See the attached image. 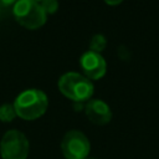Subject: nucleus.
Returning a JSON list of instances; mask_svg holds the SVG:
<instances>
[{
  "label": "nucleus",
  "instance_id": "obj_8",
  "mask_svg": "<svg viewBox=\"0 0 159 159\" xmlns=\"http://www.w3.org/2000/svg\"><path fill=\"white\" fill-rule=\"evenodd\" d=\"M16 116V111L12 103H4L0 106V120L4 123H9L12 122L15 119Z\"/></svg>",
  "mask_w": 159,
  "mask_h": 159
},
{
  "label": "nucleus",
  "instance_id": "obj_10",
  "mask_svg": "<svg viewBox=\"0 0 159 159\" xmlns=\"http://www.w3.org/2000/svg\"><path fill=\"white\" fill-rule=\"evenodd\" d=\"M40 5L42 7V10L45 11V14H53L56 12V10L58 9V1L57 0H41Z\"/></svg>",
  "mask_w": 159,
  "mask_h": 159
},
{
  "label": "nucleus",
  "instance_id": "obj_9",
  "mask_svg": "<svg viewBox=\"0 0 159 159\" xmlns=\"http://www.w3.org/2000/svg\"><path fill=\"white\" fill-rule=\"evenodd\" d=\"M107 46V40L102 34H96L92 36L91 41H89V48L91 51L98 52L101 53V51H103Z\"/></svg>",
  "mask_w": 159,
  "mask_h": 159
},
{
  "label": "nucleus",
  "instance_id": "obj_11",
  "mask_svg": "<svg viewBox=\"0 0 159 159\" xmlns=\"http://www.w3.org/2000/svg\"><path fill=\"white\" fill-rule=\"evenodd\" d=\"M17 0H0V7H9L14 5Z\"/></svg>",
  "mask_w": 159,
  "mask_h": 159
},
{
  "label": "nucleus",
  "instance_id": "obj_3",
  "mask_svg": "<svg viewBox=\"0 0 159 159\" xmlns=\"http://www.w3.org/2000/svg\"><path fill=\"white\" fill-rule=\"evenodd\" d=\"M15 20L26 29L35 30L46 22V14L39 1L35 0H17L14 4Z\"/></svg>",
  "mask_w": 159,
  "mask_h": 159
},
{
  "label": "nucleus",
  "instance_id": "obj_12",
  "mask_svg": "<svg viewBox=\"0 0 159 159\" xmlns=\"http://www.w3.org/2000/svg\"><path fill=\"white\" fill-rule=\"evenodd\" d=\"M106 1V4H108V5H118V4H120L123 0H104Z\"/></svg>",
  "mask_w": 159,
  "mask_h": 159
},
{
  "label": "nucleus",
  "instance_id": "obj_1",
  "mask_svg": "<svg viewBox=\"0 0 159 159\" xmlns=\"http://www.w3.org/2000/svg\"><path fill=\"white\" fill-rule=\"evenodd\" d=\"M12 104L17 117L25 120H34L45 114L48 107V98L43 91L29 88L22 91Z\"/></svg>",
  "mask_w": 159,
  "mask_h": 159
},
{
  "label": "nucleus",
  "instance_id": "obj_5",
  "mask_svg": "<svg viewBox=\"0 0 159 159\" xmlns=\"http://www.w3.org/2000/svg\"><path fill=\"white\" fill-rule=\"evenodd\" d=\"M61 150L66 159H86L91 152V143L84 133L72 129L63 135Z\"/></svg>",
  "mask_w": 159,
  "mask_h": 159
},
{
  "label": "nucleus",
  "instance_id": "obj_6",
  "mask_svg": "<svg viewBox=\"0 0 159 159\" xmlns=\"http://www.w3.org/2000/svg\"><path fill=\"white\" fill-rule=\"evenodd\" d=\"M80 66L84 76L89 80H99L106 75L107 63L104 57L94 51H86L80 57Z\"/></svg>",
  "mask_w": 159,
  "mask_h": 159
},
{
  "label": "nucleus",
  "instance_id": "obj_13",
  "mask_svg": "<svg viewBox=\"0 0 159 159\" xmlns=\"http://www.w3.org/2000/svg\"><path fill=\"white\" fill-rule=\"evenodd\" d=\"M86 159H94V158H86Z\"/></svg>",
  "mask_w": 159,
  "mask_h": 159
},
{
  "label": "nucleus",
  "instance_id": "obj_2",
  "mask_svg": "<svg viewBox=\"0 0 159 159\" xmlns=\"http://www.w3.org/2000/svg\"><path fill=\"white\" fill-rule=\"evenodd\" d=\"M60 92L73 102L83 103L91 99L93 94V83L86 76L77 72H67L58 80Z\"/></svg>",
  "mask_w": 159,
  "mask_h": 159
},
{
  "label": "nucleus",
  "instance_id": "obj_14",
  "mask_svg": "<svg viewBox=\"0 0 159 159\" xmlns=\"http://www.w3.org/2000/svg\"><path fill=\"white\" fill-rule=\"evenodd\" d=\"M35 1H39V2H40V1H41V0H35Z\"/></svg>",
  "mask_w": 159,
  "mask_h": 159
},
{
  "label": "nucleus",
  "instance_id": "obj_7",
  "mask_svg": "<svg viewBox=\"0 0 159 159\" xmlns=\"http://www.w3.org/2000/svg\"><path fill=\"white\" fill-rule=\"evenodd\" d=\"M84 113H86L87 118L97 125L108 124L112 119L111 107L102 99L87 101L84 104Z\"/></svg>",
  "mask_w": 159,
  "mask_h": 159
},
{
  "label": "nucleus",
  "instance_id": "obj_4",
  "mask_svg": "<svg viewBox=\"0 0 159 159\" xmlns=\"http://www.w3.org/2000/svg\"><path fill=\"white\" fill-rule=\"evenodd\" d=\"M29 150V139L17 129L7 130L0 140V155L2 159H26Z\"/></svg>",
  "mask_w": 159,
  "mask_h": 159
}]
</instances>
